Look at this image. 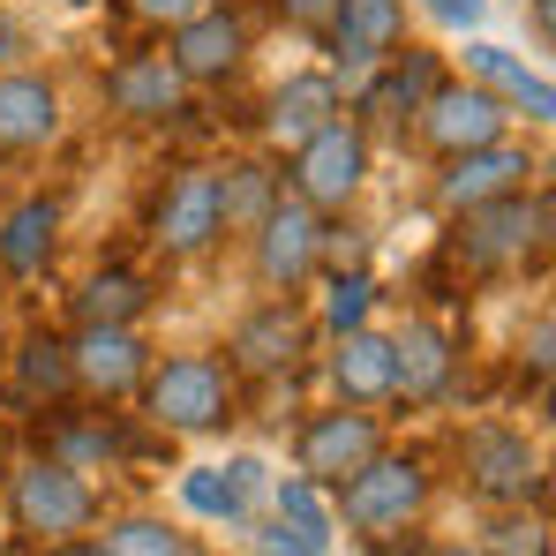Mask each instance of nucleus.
Returning a JSON list of instances; mask_svg holds the SVG:
<instances>
[{
	"label": "nucleus",
	"mask_w": 556,
	"mask_h": 556,
	"mask_svg": "<svg viewBox=\"0 0 556 556\" xmlns=\"http://www.w3.org/2000/svg\"><path fill=\"white\" fill-rule=\"evenodd\" d=\"M549 369H556V316H549V308H534V324L519 331V376L549 383Z\"/></svg>",
	"instance_id": "2f4dec72"
},
{
	"label": "nucleus",
	"mask_w": 556,
	"mask_h": 556,
	"mask_svg": "<svg viewBox=\"0 0 556 556\" xmlns=\"http://www.w3.org/2000/svg\"><path fill=\"white\" fill-rule=\"evenodd\" d=\"M271 8H278V23L301 30V38H324L331 15H339V0H271Z\"/></svg>",
	"instance_id": "72a5a7b5"
},
{
	"label": "nucleus",
	"mask_w": 556,
	"mask_h": 556,
	"mask_svg": "<svg viewBox=\"0 0 556 556\" xmlns=\"http://www.w3.org/2000/svg\"><path fill=\"white\" fill-rule=\"evenodd\" d=\"M459 391V331L437 316H414L406 331H391V399L406 406H444Z\"/></svg>",
	"instance_id": "2eb2a0df"
},
{
	"label": "nucleus",
	"mask_w": 556,
	"mask_h": 556,
	"mask_svg": "<svg viewBox=\"0 0 556 556\" xmlns=\"http://www.w3.org/2000/svg\"><path fill=\"white\" fill-rule=\"evenodd\" d=\"M136 406L166 437H218L241 414V376L226 369L218 354H166V362H151Z\"/></svg>",
	"instance_id": "f03ea898"
},
{
	"label": "nucleus",
	"mask_w": 556,
	"mask_h": 556,
	"mask_svg": "<svg viewBox=\"0 0 556 556\" xmlns=\"http://www.w3.org/2000/svg\"><path fill=\"white\" fill-rule=\"evenodd\" d=\"M437 556H481V549H466V542H452V549H437Z\"/></svg>",
	"instance_id": "a19ab883"
},
{
	"label": "nucleus",
	"mask_w": 556,
	"mask_h": 556,
	"mask_svg": "<svg viewBox=\"0 0 556 556\" xmlns=\"http://www.w3.org/2000/svg\"><path fill=\"white\" fill-rule=\"evenodd\" d=\"M369 159H376V143L362 136V121L339 113V121H324L308 143H293V151L278 159V174H286V188H293L308 211L339 218V211H354V195L369 188Z\"/></svg>",
	"instance_id": "39448f33"
},
{
	"label": "nucleus",
	"mask_w": 556,
	"mask_h": 556,
	"mask_svg": "<svg viewBox=\"0 0 556 556\" xmlns=\"http://www.w3.org/2000/svg\"><path fill=\"white\" fill-rule=\"evenodd\" d=\"M406 0H339L331 30H324V53H331V76L362 84L369 68H383L399 46H406Z\"/></svg>",
	"instance_id": "a211bd4d"
},
{
	"label": "nucleus",
	"mask_w": 556,
	"mask_h": 556,
	"mask_svg": "<svg viewBox=\"0 0 556 556\" xmlns=\"http://www.w3.org/2000/svg\"><path fill=\"white\" fill-rule=\"evenodd\" d=\"M376 452H383V414H369V406H324L293 429V473H308L324 496Z\"/></svg>",
	"instance_id": "f8f14e48"
},
{
	"label": "nucleus",
	"mask_w": 556,
	"mask_h": 556,
	"mask_svg": "<svg viewBox=\"0 0 556 556\" xmlns=\"http://www.w3.org/2000/svg\"><path fill=\"white\" fill-rule=\"evenodd\" d=\"M23 53H30V38H23V23H15V15H0V68H15Z\"/></svg>",
	"instance_id": "4c0bfd02"
},
{
	"label": "nucleus",
	"mask_w": 556,
	"mask_h": 556,
	"mask_svg": "<svg viewBox=\"0 0 556 556\" xmlns=\"http://www.w3.org/2000/svg\"><path fill=\"white\" fill-rule=\"evenodd\" d=\"M406 8H421L444 30H481V15H489V0H406Z\"/></svg>",
	"instance_id": "c9c22d12"
},
{
	"label": "nucleus",
	"mask_w": 556,
	"mask_h": 556,
	"mask_svg": "<svg viewBox=\"0 0 556 556\" xmlns=\"http://www.w3.org/2000/svg\"><path fill=\"white\" fill-rule=\"evenodd\" d=\"M143 233H151V249H159L166 264H195V256H211V249L226 241V233H218V195H211V159H188V166H174V174L159 181Z\"/></svg>",
	"instance_id": "9d476101"
},
{
	"label": "nucleus",
	"mask_w": 556,
	"mask_h": 556,
	"mask_svg": "<svg viewBox=\"0 0 556 556\" xmlns=\"http://www.w3.org/2000/svg\"><path fill=\"white\" fill-rule=\"evenodd\" d=\"M466 76H473V84H489V91L511 105V121H527L534 136L556 128V84L542 76V68H527L519 53H504V46H489V38H473V30H466Z\"/></svg>",
	"instance_id": "412c9836"
},
{
	"label": "nucleus",
	"mask_w": 556,
	"mask_h": 556,
	"mask_svg": "<svg viewBox=\"0 0 556 556\" xmlns=\"http://www.w3.org/2000/svg\"><path fill=\"white\" fill-rule=\"evenodd\" d=\"M188 556H203V549H188Z\"/></svg>",
	"instance_id": "79ce46f5"
},
{
	"label": "nucleus",
	"mask_w": 556,
	"mask_h": 556,
	"mask_svg": "<svg viewBox=\"0 0 556 556\" xmlns=\"http://www.w3.org/2000/svg\"><path fill=\"white\" fill-rule=\"evenodd\" d=\"M429 496H437V466L421 459V452H376L369 466H354L339 489H331V519H346L362 542H399L406 527H421V511H429Z\"/></svg>",
	"instance_id": "f257e3e1"
},
{
	"label": "nucleus",
	"mask_w": 556,
	"mask_h": 556,
	"mask_svg": "<svg viewBox=\"0 0 556 556\" xmlns=\"http://www.w3.org/2000/svg\"><path fill=\"white\" fill-rule=\"evenodd\" d=\"M459 481H466V496L489 504V511H511V504H542L549 496L542 452L527 444V429H504V421H473L459 437Z\"/></svg>",
	"instance_id": "423d86ee"
},
{
	"label": "nucleus",
	"mask_w": 556,
	"mask_h": 556,
	"mask_svg": "<svg viewBox=\"0 0 556 556\" xmlns=\"http://www.w3.org/2000/svg\"><path fill=\"white\" fill-rule=\"evenodd\" d=\"M466 271L496 278V271H519V264H542L549 256V181L519 188V195H496V203H473L452 218V241Z\"/></svg>",
	"instance_id": "7ed1b4c3"
},
{
	"label": "nucleus",
	"mask_w": 556,
	"mask_h": 556,
	"mask_svg": "<svg viewBox=\"0 0 556 556\" xmlns=\"http://www.w3.org/2000/svg\"><path fill=\"white\" fill-rule=\"evenodd\" d=\"M61 256V195H23L0 218V278H46Z\"/></svg>",
	"instance_id": "393cba45"
},
{
	"label": "nucleus",
	"mask_w": 556,
	"mask_h": 556,
	"mask_svg": "<svg viewBox=\"0 0 556 556\" xmlns=\"http://www.w3.org/2000/svg\"><path fill=\"white\" fill-rule=\"evenodd\" d=\"M369 256V233L339 211V218H324V271H346V264H362Z\"/></svg>",
	"instance_id": "473e14b6"
},
{
	"label": "nucleus",
	"mask_w": 556,
	"mask_h": 556,
	"mask_svg": "<svg viewBox=\"0 0 556 556\" xmlns=\"http://www.w3.org/2000/svg\"><path fill=\"white\" fill-rule=\"evenodd\" d=\"M38 556H91V542H84V534H76V542H46Z\"/></svg>",
	"instance_id": "ea45409f"
},
{
	"label": "nucleus",
	"mask_w": 556,
	"mask_h": 556,
	"mask_svg": "<svg viewBox=\"0 0 556 556\" xmlns=\"http://www.w3.org/2000/svg\"><path fill=\"white\" fill-rule=\"evenodd\" d=\"M211 195H218V233H226V241H249V233H256V218L286 195V174H278L271 151L218 159V166H211Z\"/></svg>",
	"instance_id": "4be33fe9"
},
{
	"label": "nucleus",
	"mask_w": 556,
	"mask_h": 556,
	"mask_svg": "<svg viewBox=\"0 0 556 556\" xmlns=\"http://www.w3.org/2000/svg\"><path fill=\"white\" fill-rule=\"evenodd\" d=\"M61 128H68V98L53 76H38V68H0V151L8 159H30V151H53L61 143Z\"/></svg>",
	"instance_id": "aec40b11"
},
{
	"label": "nucleus",
	"mask_w": 556,
	"mask_h": 556,
	"mask_svg": "<svg viewBox=\"0 0 556 556\" xmlns=\"http://www.w3.org/2000/svg\"><path fill=\"white\" fill-rule=\"evenodd\" d=\"M151 362L159 354H151V339L136 324H76V339H68V376H76V391L98 399V406L136 399Z\"/></svg>",
	"instance_id": "4468645a"
},
{
	"label": "nucleus",
	"mask_w": 556,
	"mask_h": 556,
	"mask_svg": "<svg viewBox=\"0 0 556 556\" xmlns=\"http://www.w3.org/2000/svg\"><path fill=\"white\" fill-rule=\"evenodd\" d=\"M121 8H128V15H136L143 30H174V23H188V15H195L203 0H121Z\"/></svg>",
	"instance_id": "e433bc0d"
},
{
	"label": "nucleus",
	"mask_w": 556,
	"mask_h": 556,
	"mask_svg": "<svg viewBox=\"0 0 556 556\" xmlns=\"http://www.w3.org/2000/svg\"><path fill=\"white\" fill-rule=\"evenodd\" d=\"M473 549H481V556H549V519H542V504H511V511H496L489 534H481Z\"/></svg>",
	"instance_id": "7c9ffc66"
},
{
	"label": "nucleus",
	"mask_w": 556,
	"mask_h": 556,
	"mask_svg": "<svg viewBox=\"0 0 556 556\" xmlns=\"http://www.w3.org/2000/svg\"><path fill=\"white\" fill-rule=\"evenodd\" d=\"M84 542H91V556H188L195 549L188 534H174V527L151 519V511H121V519H105Z\"/></svg>",
	"instance_id": "c85d7f7f"
},
{
	"label": "nucleus",
	"mask_w": 556,
	"mask_h": 556,
	"mask_svg": "<svg viewBox=\"0 0 556 556\" xmlns=\"http://www.w3.org/2000/svg\"><path fill=\"white\" fill-rule=\"evenodd\" d=\"M376 308V278L369 264H346V271H324V331L339 339V331H362Z\"/></svg>",
	"instance_id": "c756f323"
},
{
	"label": "nucleus",
	"mask_w": 556,
	"mask_h": 556,
	"mask_svg": "<svg viewBox=\"0 0 556 556\" xmlns=\"http://www.w3.org/2000/svg\"><path fill=\"white\" fill-rule=\"evenodd\" d=\"M301 354H308V316H301L286 293L256 301V308L233 324V339H226V369H233V376H256V383L293 376V369H301Z\"/></svg>",
	"instance_id": "dca6fc26"
},
{
	"label": "nucleus",
	"mask_w": 556,
	"mask_h": 556,
	"mask_svg": "<svg viewBox=\"0 0 556 556\" xmlns=\"http://www.w3.org/2000/svg\"><path fill=\"white\" fill-rule=\"evenodd\" d=\"M249 542H256V556H331L316 542H301V534H286L278 519H249Z\"/></svg>",
	"instance_id": "f704fd0d"
},
{
	"label": "nucleus",
	"mask_w": 556,
	"mask_h": 556,
	"mask_svg": "<svg viewBox=\"0 0 556 556\" xmlns=\"http://www.w3.org/2000/svg\"><path fill=\"white\" fill-rule=\"evenodd\" d=\"M534 174H542V151H534L527 136H496V143H473V151L437 159L429 203H437L444 218H459V211H473V203H496V195L534 188Z\"/></svg>",
	"instance_id": "6e6552de"
},
{
	"label": "nucleus",
	"mask_w": 556,
	"mask_h": 556,
	"mask_svg": "<svg viewBox=\"0 0 556 556\" xmlns=\"http://www.w3.org/2000/svg\"><path fill=\"white\" fill-rule=\"evenodd\" d=\"M346 113V91H339V76L331 68H293V76H278L271 91H264V121H256V136H264V151L286 159L293 143H308L324 121H339Z\"/></svg>",
	"instance_id": "6ab92c4d"
},
{
	"label": "nucleus",
	"mask_w": 556,
	"mask_h": 556,
	"mask_svg": "<svg viewBox=\"0 0 556 556\" xmlns=\"http://www.w3.org/2000/svg\"><path fill=\"white\" fill-rule=\"evenodd\" d=\"M264 496H271V519L286 527V534H301V542H316V549L339 542V534H331L339 519H331V504H324V489H316L308 473H278Z\"/></svg>",
	"instance_id": "cd10ccee"
},
{
	"label": "nucleus",
	"mask_w": 556,
	"mask_h": 556,
	"mask_svg": "<svg viewBox=\"0 0 556 556\" xmlns=\"http://www.w3.org/2000/svg\"><path fill=\"white\" fill-rule=\"evenodd\" d=\"M151 301H159V286H151L143 271H128V264H105V271H91L76 293H68L76 324H143Z\"/></svg>",
	"instance_id": "a878e982"
},
{
	"label": "nucleus",
	"mask_w": 556,
	"mask_h": 556,
	"mask_svg": "<svg viewBox=\"0 0 556 556\" xmlns=\"http://www.w3.org/2000/svg\"><path fill=\"white\" fill-rule=\"evenodd\" d=\"M527 15H534V38L549 46V38H556V0H527Z\"/></svg>",
	"instance_id": "58836bf2"
},
{
	"label": "nucleus",
	"mask_w": 556,
	"mask_h": 556,
	"mask_svg": "<svg viewBox=\"0 0 556 556\" xmlns=\"http://www.w3.org/2000/svg\"><path fill=\"white\" fill-rule=\"evenodd\" d=\"M98 91H105V113L128 128H174L188 113V84L166 53H121Z\"/></svg>",
	"instance_id": "f3484780"
},
{
	"label": "nucleus",
	"mask_w": 556,
	"mask_h": 556,
	"mask_svg": "<svg viewBox=\"0 0 556 556\" xmlns=\"http://www.w3.org/2000/svg\"><path fill=\"white\" fill-rule=\"evenodd\" d=\"M249 271H256L264 293L301 301V293L324 278V211H308V203L286 188L271 211L256 218V233H249Z\"/></svg>",
	"instance_id": "0eeeda50"
},
{
	"label": "nucleus",
	"mask_w": 556,
	"mask_h": 556,
	"mask_svg": "<svg viewBox=\"0 0 556 556\" xmlns=\"http://www.w3.org/2000/svg\"><path fill=\"white\" fill-rule=\"evenodd\" d=\"M8 527H15V542H30V549L91 534V527H98L91 473H76V466L53 459V452L15 459V473H8Z\"/></svg>",
	"instance_id": "20e7f679"
},
{
	"label": "nucleus",
	"mask_w": 556,
	"mask_h": 556,
	"mask_svg": "<svg viewBox=\"0 0 556 556\" xmlns=\"http://www.w3.org/2000/svg\"><path fill=\"white\" fill-rule=\"evenodd\" d=\"M452 68H444V53H429V46H399L383 68H369L362 84H354V121H362V136H406V121H414V105L437 91Z\"/></svg>",
	"instance_id": "ddd939ff"
},
{
	"label": "nucleus",
	"mask_w": 556,
	"mask_h": 556,
	"mask_svg": "<svg viewBox=\"0 0 556 556\" xmlns=\"http://www.w3.org/2000/svg\"><path fill=\"white\" fill-rule=\"evenodd\" d=\"M249 46H256V30H249V15L226 8V0H203L188 23L166 30V61L181 68L188 91H218V84H233V76L249 68Z\"/></svg>",
	"instance_id": "9b49d317"
},
{
	"label": "nucleus",
	"mask_w": 556,
	"mask_h": 556,
	"mask_svg": "<svg viewBox=\"0 0 556 556\" xmlns=\"http://www.w3.org/2000/svg\"><path fill=\"white\" fill-rule=\"evenodd\" d=\"M264 466L256 459H233V466H188L181 473V504L211 527H249L256 519V496H264Z\"/></svg>",
	"instance_id": "b1692460"
},
{
	"label": "nucleus",
	"mask_w": 556,
	"mask_h": 556,
	"mask_svg": "<svg viewBox=\"0 0 556 556\" xmlns=\"http://www.w3.org/2000/svg\"><path fill=\"white\" fill-rule=\"evenodd\" d=\"M414 143L429 151V159H452V151H473V143H496V136H511V105L489 91V84H473V76H444L437 91L414 105Z\"/></svg>",
	"instance_id": "1a4fd4ad"
},
{
	"label": "nucleus",
	"mask_w": 556,
	"mask_h": 556,
	"mask_svg": "<svg viewBox=\"0 0 556 556\" xmlns=\"http://www.w3.org/2000/svg\"><path fill=\"white\" fill-rule=\"evenodd\" d=\"M15 391L38 399V406H68V399H76L68 339H53V331H23V339H15Z\"/></svg>",
	"instance_id": "bb28decb"
},
{
	"label": "nucleus",
	"mask_w": 556,
	"mask_h": 556,
	"mask_svg": "<svg viewBox=\"0 0 556 556\" xmlns=\"http://www.w3.org/2000/svg\"><path fill=\"white\" fill-rule=\"evenodd\" d=\"M324 376H331L339 406H383L391 399V331H376V324L339 331L324 354Z\"/></svg>",
	"instance_id": "5701e85b"
}]
</instances>
